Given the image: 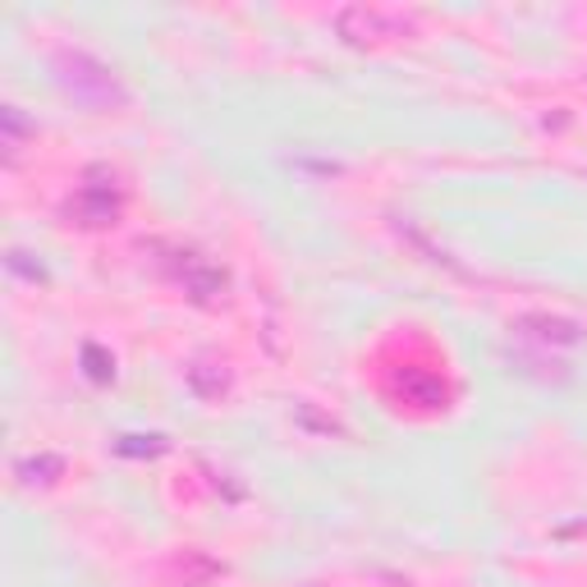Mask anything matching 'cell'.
<instances>
[{"instance_id": "6da1fadb", "label": "cell", "mask_w": 587, "mask_h": 587, "mask_svg": "<svg viewBox=\"0 0 587 587\" xmlns=\"http://www.w3.org/2000/svg\"><path fill=\"white\" fill-rule=\"evenodd\" d=\"M55 70H60V83H65L74 92V102H83V106H119L125 102V87L115 83V74L83 51L55 55Z\"/></svg>"}, {"instance_id": "7a4b0ae2", "label": "cell", "mask_w": 587, "mask_h": 587, "mask_svg": "<svg viewBox=\"0 0 587 587\" xmlns=\"http://www.w3.org/2000/svg\"><path fill=\"white\" fill-rule=\"evenodd\" d=\"M119 211H125V189L115 184V175L106 166L87 170V184L74 193L70 216H74L78 226H87V230H102V226H115L119 221Z\"/></svg>"}, {"instance_id": "3957f363", "label": "cell", "mask_w": 587, "mask_h": 587, "mask_svg": "<svg viewBox=\"0 0 587 587\" xmlns=\"http://www.w3.org/2000/svg\"><path fill=\"white\" fill-rule=\"evenodd\" d=\"M409 14L377 10V6H349L335 14V28L345 42H381V38H405L409 33Z\"/></svg>"}, {"instance_id": "277c9868", "label": "cell", "mask_w": 587, "mask_h": 587, "mask_svg": "<svg viewBox=\"0 0 587 587\" xmlns=\"http://www.w3.org/2000/svg\"><path fill=\"white\" fill-rule=\"evenodd\" d=\"M175 275H179V285L189 290L198 303H211L216 294L226 290V271L216 266V262H207V258H198V253H179Z\"/></svg>"}, {"instance_id": "5b68a950", "label": "cell", "mask_w": 587, "mask_h": 587, "mask_svg": "<svg viewBox=\"0 0 587 587\" xmlns=\"http://www.w3.org/2000/svg\"><path fill=\"white\" fill-rule=\"evenodd\" d=\"M395 390L405 395V405H418V409H437V405H446V386H441V377L418 373V367H405V373L395 377Z\"/></svg>"}, {"instance_id": "8992f818", "label": "cell", "mask_w": 587, "mask_h": 587, "mask_svg": "<svg viewBox=\"0 0 587 587\" xmlns=\"http://www.w3.org/2000/svg\"><path fill=\"white\" fill-rule=\"evenodd\" d=\"M518 331L542 339V345H578V339H583V326L565 322V317H523Z\"/></svg>"}, {"instance_id": "52a82bcc", "label": "cell", "mask_w": 587, "mask_h": 587, "mask_svg": "<svg viewBox=\"0 0 587 587\" xmlns=\"http://www.w3.org/2000/svg\"><path fill=\"white\" fill-rule=\"evenodd\" d=\"M189 390L198 399H221L230 390V367L226 363H193L189 367Z\"/></svg>"}, {"instance_id": "ba28073f", "label": "cell", "mask_w": 587, "mask_h": 587, "mask_svg": "<svg viewBox=\"0 0 587 587\" xmlns=\"http://www.w3.org/2000/svg\"><path fill=\"white\" fill-rule=\"evenodd\" d=\"M60 469H65V463H60L55 454H38V459H23V463H19V478H23L28 486H33V482H55Z\"/></svg>"}, {"instance_id": "9c48e42d", "label": "cell", "mask_w": 587, "mask_h": 587, "mask_svg": "<svg viewBox=\"0 0 587 587\" xmlns=\"http://www.w3.org/2000/svg\"><path fill=\"white\" fill-rule=\"evenodd\" d=\"M83 367H87L92 381H115V358H111L106 349H97V345L83 349Z\"/></svg>"}, {"instance_id": "30bf717a", "label": "cell", "mask_w": 587, "mask_h": 587, "mask_svg": "<svg viewBox=\"0 0 587 587\" xmlns=\"http://www.w3.org/2000/svg\"><path fill=\"white\" fill-rule=\"evenodd\" d=\"M166 441L161 437H125L119 441V454H161Z\"/></svg>"}]
</instances>
